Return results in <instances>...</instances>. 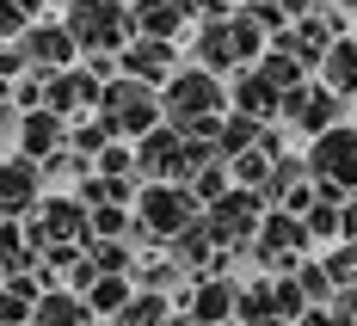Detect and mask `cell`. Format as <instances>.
I'll return each instance as SVG.
<instances>
[{"label":"cell","instance_id":"obj_21","mask_svg":"<svg viewBox=\"0 0 357 326\" xmlns=\"http://www.w3.org/2000/svg\"><path fill=\"white\" fill-rule=\"evenodd\" d=\"M86 302H93V314H99V320H117V314L136 302V277H99V284L86 290Z\"/></svg>","mask_w":357,"mask_h":326},{"label":"cell","instance_id":"obj_32","mask_svg":"<svg viewBox=\"0 0 357 326\" xmlns=\"http://www.w3.org/2000/svg\"><path fill=\"white\" fill-rule=\"evenodd\" d=\"M345 240H357V197L345 203Z\"/></svg>","mask_w":357,"mask_h":326},{"label":"cell","instance_id":"obj_25","mask_svg":"<svg viewBox=\"0 0 357 326\" xmlns=\"http://www.w3.org/2000/svg\"><path fill=\"white\" fill-rule=\"evenodd\" d=\"M111 142H117V136H111V123H105V117H80V123L68 130V148H74V154H86L93 166H99V154H105Z\"/></svg>","mask_w":357,"mask_h":326},{"label":"cell","instance_id":"obj_23","mask_svg":"<svg viewBox=\"0 0 357 326\" xmlns=\"http://www.w3.org/2000/svg\"><path fill=\"white\" fill-rule=\"evenodd\" d=\"M259 136H265V123H252V117H241V111H228V123H222L215 148H222V160H241V154L259 148Z\"/></svg>","mask_w":357,"mask_h":326},{"label":"cell","instance_id":"obj_27","mask_svg":"<svg viewBox=\"0 0 357 326\" xmlns=\"http://www.w3.org/2000/svg\"><path fill=\"white\" fill-rule=\"evenodd\" d=\"M93 240H136V210L99 203V210H93Z\"/></svg>","mask_w":357,"mask_h":326},{"label":"cell","instance_id":"obj_31","mask_svg":"<svg viewBox=\"0 0 357 326\" xmlns=\"http://www.w3.org/2000/svg\"><path fill=\"white\" fill-rule=\"evenodd\" d=\"M185 6H191V19H222L234 0H185Z\"/></svg>","mask_w":357,"mask_h":326},{"label":"cell","instance_id":"obj_20","mask_svg":"<svg viewBox=\"0 0 357 326\" xmlns=\"http://www.w3.org/2000/svg\"><path fill=\"white\" fill-rule=\"evenodd\" d=\"M321 80L333 86V93H339V99H345V105L357 99V31H351V37H339V43L326 49V62H321Z\"/></svg>","mask_w":357,"mask_h":326},{"label":"cell","instance_id":"obj_29","mask_svg":"<svg viewBox=\"0 0 357 326\" xmlns=\"http://www.w3.org/2000/svg\"><path fill=\"white\" fill-rule=\"evenodd\" d=\"M259 154H265V160H289V123H265Z\"/></svg>","mask_w":357,"mask_h":326},{"label":"cell","instance_id":"obj_17","mask_svg":"<svg viewBox=\"0 0 357 326\" xmlns=\"http://www.w3.org/2000/svg\"><path fill=\"white\" fill-rule=\"evenodd\" d=\"M68 117H56V111H25V123H19V142H13V154H31L37 166H50L62 148H68Z\"/></svg>","mask_w":357,"mask_h":326},{"label":"cell","instance_id":"obj_24","mask_svg":"<svg viewBox=\"0 0 357 326\" xmlns=\"http://www.w3.org/2000/svg\"><path fill=\"white\" fill-rule=\"evenodd\" d=\"M296 284H302V295H308L314 308H333V302H339V284H333L326 258H302V265H296Z\"/></svg>","mask_w":357,"mask_h":326},{"label":"cell","instance_id":"obj_15","mask_svg":"<svg viewBox=\"0 0 357 326\" xmlns=\"http://www.w3.org/2000/svg\"><path fill=\"white\" fill-rule=\"evenodd\" d=\"M228 99H234V111H241V117H252V123H284V93L265 80V68L228 74Z\"/></svg>","mask_w":357,"mask_h":326},{"label":"cell","instance_id":"obj_1","mask_svg":"<svg viewBox=\"0 0 357 326\" xmlns=\"http://www.w3.org/2000/svg\"><path fill=\"white\" fill-rule=\"evenodd\" d=\"M160 105H167V123H173L178 136H191V142H215L222 136V123H228V80L210 68H178L173 86L160 93Z\"/></svg>","mask_w":357,"mask_h":326},{"label":"cell","instance_id":"obj_12","mask_svg":"<svg viewBox=\"0 0 357 326\" xmlns=\"http://www.w3.org/2000/svg\"><path fill=\"white\" fill-rule=\"evenodd\" d=\"M43 185H50V173L31 154H6V166H0V222H31V210L50 197Z\"/></svg>","mask_w":357,"mask_h":326},{"label":"cell","instance_id":"obj_26","mask_svg":"<svg viewBox=\"0 0 357 326\" xmlns=\"http://www.w3.org/2000/svg\"><path fill=\"white\" fill-rule=\"evenodd\" d=\"M271 320H284V314H278V284L241 290V326H271Z\"/></svg>","mask_w":357,"mask_h":326},{"label":"cell","instance_id":"obj_7","mask_svg":"<svg viewBox=\"0 0 357 326\" xmlns=\"http://www.w3.org/2000/svg\"><path fill=\"white\" fill-rule=\"evenodd\" d=\"M265 216H271L265 191H247V185H234L222 203L204 210V222H210V234H215V247H222V253H247V247H259Z\"/></svg>","mask_w":357,"mask_h":326},{"label":"cell","instance_id":"obj_8","mask_svg":"<svg viewBox=\"0 0 357 326\" xmlns=\"http://www.w3.org/2000/svg\"><path fill=\"white\" fill-rule=\"evenodd\" d=\"M191 68L210 74H241L247 62V37H241V13H222V19H197L191 25Z\"/></svg>","mask_w":357,"mask_h":326},{"label":"cell","instance_id":"obj_14","mask_svg":"<svg viewBox=\"0 0 357 326\" xmlns=\"http://www.w3.org/2000/svg\"><path fill=\"white\" fill-rule=\"evenodd\" d=\"M117 62H123V74H130V80H142V86H154V93H167V86H173V74H178V43L136 37Z\"/></svg>","mask_w":357,"mask_h":326},{"label":"cell","instance_id":"obj_9","mask_svg":"<svg viewBox=\"0 0 357 326\" xmlns=\"http://www.w3.org/2000/svg\"><path fill=\"white\" fill-rule=\"evenodd\" d=\"M284 123H289V136H308V142H321L326 130H339L345 123V99L326 86L321 74L308 80V86H296L284 99Z\"/></svg>","mask_w":357,"mask_h":326},{"label":"cell","instance_id":"obj_11","mask_svg":"<svg viewBox=\"0 0 357 326\" xmlns=\"http://www.w3.org/2000/svg\"><path fill=\"white\" fill-rule=\"evenodd\" d=\"M19 49H25V62H31L37 80H50V74L80 68V62H86L80 43H74V31H68V19H37L31 31L19 37Z\"/></svg>","mask_w":357,"mask_h":326},{"label":"cell","instance_id":"obj_19","mask_svg":"<svg viewBox=\"0 0 357 326\" xmlns=\"http://www.w3.org/2000/svg\"><path fill=\"white\" fill-rule=\"evenodd\" d=\"M31 326H99V314H93V302L74 290H50L43 302H37V320Z\"/></svg>","mask_w":357,"mask_h":326},{"label":"cell","instance_id":"obj_13","mask_svg":"<svg viewBox=\"0 0 357 326\" xmlns=\"http://www.w3.org/2000/svg\"><path fill=\"white\" fill-rule=\"evenodd\" d=\"M99 105H105V80L86 68H62V74H50V93H43V111H56V117H68V123H80L86 111L99 117Z\"/></svg>","mask_w":357,"mask_h":326},{"label":"cell","instance_id":"obj_16","mask_svg":"<svg viewBox=\"0 0 357 326\" xmlns=\"http://www.w3.org/2000/svg\"><path fill=\"white\" fill-rule=\"evenodd\" d=\"M185 320L191 326H234L241 320V284H234V277H204V284H191Z\"/></svg>","mask_w":357,"mask_h":326},{"label":"cell","instance_id":"obj_6","mask_svg":"<svg viewBox=\"0 0 357 326\" xmlns=\"http://www.w3.org/2000/svg\"><path fill=\"white\" fill-rule=\"evenodd\" d=\"M308 173L321 185V197H339V203H351L357 197V123H339V130H326L321 142H308Z\"/></svg>","mask_w":357,"mask_h":326},{"label":"cell","instance_id":"obj_3","mask_svg":"<svg viewBox=\"0 0 357 326\" xmlns=\"http://www.w3.org/2000/svg\"><path fill=\"white\" fill-rule=\"evenodd\" d=\"M68 31L80 43V56H123L136 43V19H130V0H74Z\"/></svg>","mask_w":357,"mask_h":326},{"label":"cell","instance_id":"obj_30","mask_svg":"<svg viewBox=\"0 0 357 326\" xmlns=\"http://www.w3.org/2000/svg\"><path fill=\"white\" fill-rule=\"evenodd\" d=\"M296 326H351V314H345V308L333 302V308H308V314H302Z\"/></svg>","mask_w":357,"mask_h":326},{"label":"cell","instance_id":"obj_4","mask_svg":"<svg viewBox=\"0 0 357 326\" xmlns=\"http://www.w3.org/2000/svg\"><path fill=\"white\" fill-rule=\"evenodd\" d=\"M99 117L111 123V136H117V142H148V136L167 123V105H160V93H154V86L130 80V74H117V80L105 86Z\"/></svg>","mask_w":357,"mask_h":326},{"label":"cell","instance_id":"obj_2","mask_svg":"<svg viewBox=\"0 0 357 326\" xmlns=\"http://www.w3.org/2000/svg\"><path fill=\"white\" fill-rule=\"evenodd\" d=\"M204 222V203L191 197V185H142V203H136V247H173L185 228Z\"/></svg>","mask_w":357,"mask_h":326},{"label":"cell","instance_id":"obj_28","mask_svg":"<svg viewBox=\"0 0 357 326\" xmlns=\"http://www.w3.org/2000/svg\"><path fill=\"white\" fill-rule=\"evenodd\" d=\"M31 320H37V302H31V295H19V290L0 295V326H31Z\"/></svg>","mask_w":357,"mask_h":326},{"label":"cell","instance_id":"obj_5","mask_svg":"<svg viewBox=\"0 0 357 326\" xmlns=\"http://www.w3.org/2000/svg\"><path fill=\"white\" fill-rule=\"evenodd\" d=\"M25 228H31V247H37V253L93 247V203H86V197H62V191H50V197L31 210Z\"/></svg>","mask_w":357,"mask_h":326},{"label":"cell","instance_id":"obj_34","mask_svg":"<svg viewBox=\"0 0 357 326\" xmlns=\"http://www.w3.org/2000/svg\"><path fill=\"white\" fill-rule=\"evenodd\" d=\"M247 13H271V6H284V0H241Z\"/></svg>","mask_w":357,"mask_h":326},{"label":"cell","instance_id":"obj_22","mask_svg":"<svg viewBox=\"0 0 357 326\" xmlns=\"http://www.w3.org/2000/svg\"><path fill=\"white\" fill-rule=\"evenodd\" d=\"M259 68H265V80H271V86H278L284 99L296 93V86H308V80H314V68H308L302 56H289V49H271V56H265Z\"/></svg>","mask_w":357,"mask_h":326},{"label":"cell","instance_id":"obj_10","mask_svg":"<svg viewBox=\"0 0 357 326\" xmlns=\"http://www.w3.org/2000/svg\"><path fill=\"white\" fill-rule=\"evenodd\" d=\"M136 173L142 185H191V136H178L173 123H160L148 142H136Z\"/></svg>","mask_w":357,"mask_h":326},{"label":"cell","instance_id":"obj_18","mask_svg":"<svg viewBox=\"0 0 357 326\" xmlns=\"http://www.w3.org/2000/svg\"><path fill=\"white\" fill-rule=\"evenodd\" d=\"M130 19H136V37H160V43H178L185 25H197L185 0H136Z\"/></svg>","mask_w":357,"mask_h":326},{"label":"cell","instance_id":"obj_33","mask_svg":"<svg viewBox=\"0 0 357 326\" xmlns=\"http://www.w3.org/2000/svg\"><path fill=\"white\" fill-rule=\"evenodd\" d=\"M339 308H345V314H351V326H357V284H351L345 295H339Z\"/></svg>","mask_w":357,"mask_h":326}]
</instances>
